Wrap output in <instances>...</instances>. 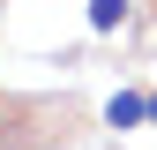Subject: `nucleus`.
Returning <instances> with one entry per match:
<instances>
[{"label": "nucleus", "instance_id": "obj_1", "mask_svg": "<svg viewBox=\"0 0 157 150\" xmlns=\"http://www.w3.org/2000/svg\"><path fill=\"white\" fill-rule=\"evenodd\" d=\"M105 120H112V128H135V120H150V98H135V90H120V98L105 105Z\"/></svg>", "mask_w": 157, "mask_h": 150}, {"label": "nucleus", "instance_id": "obj_2", "mask_svg": "<svg viewBox=\"0 0 157 150\" xmlns=\"http://www.w3.org/2000/svg\"><path fill=\"white\" fill-rule=\"evenodd\" d=\"M127 23V0H90V30L105 38V30H120Z\"/></svg>", "mask_w": 157, "mask_h": 150}, {"label": "nucleus", "instance_id": "obj_3", "mask_svg": "<svg viewBox=\"0 0 157 150\" xmlns=\"http://www.w3.org/2000/svg\"><path fill=\"white\" fill-rule=\"evenodd\" d=\"M150 120H157V90H150Z\"/></svg>", "mask_w": 157, "mask_h": 150}]
</instances>
